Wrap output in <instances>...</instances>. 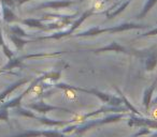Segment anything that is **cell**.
<instances>
[{
    "instance_id": "obj_1",
    "label": "cell",
    "mask_w": 157,
    "mask_h": 137,
    "mask_svg": "<svg viewBox=\"0 0 157 137\" xmlns=\"http://www.w3.org/2000/svg\"><path fill=\"white\" fill-rule=\"evenodd\" d=\"M128 115L127 113H114L113 115L105 116L103 118H97L94 120H88V121H83L80 124H74V125L70 126H65L63 128L61 132L63 134H70V133H73L75 135H81L83 133H85L86 131L90 130V128H94L96 126H100L103 124L108 123H113V122H118L120 120H122L123 118H125Z\"/></svg>"
},
{
    "instance_id": "obj_5",
    "label": "cell",
    "mask_w": 157,
    "mask_h": 137,
    "mask_svg": "<svg viewBox=\"0 0 157 137\" xmlns=\"http://www.w3.org/2000/svg\"><path fill=\"white\" fill-rule=\"evenodd\" d=\"M26 107L33 111H38V113L41 114V115H46L48 111H53V110H61V111H66V113H72V110H70V109H68V108L50 105V104H48V103L43 102V101L35 102V103H29V104H27Z\"/></svg>"
},
{
    "instance_id": "obj_15",
    "label": "cell",
    "mask_w": 157,
    "mask_h": 137,
    "mask_svg": "<svg viewBox=\"0 0 157 137\" xmlns=\"http://www.w3.org/2000/svg\"><path fill=\"white\" fill-rule=\"evenodd\" d=\"M152 104H157V96L155 99H153L152 100Z\"/></svg>"
},
{
    "instance_id": "obj_8",
    "label": "cell",
    "mask_w": 157,
    "mask_h": 137,
    "mask_svg": "<svg viewBox=\"0 0 157 137\" xmlns=\"http://www.w3.org/2000/svg\"><path fill=\"white\" fill-rule=\"evenodd\" d=\"M43 78H40V79H37V81H35L33 84H31L30 86H29L28 88H27L26 90H25L24 92H23L22 94H20L18 96H16V98L12 99V100L8 101L7 103H3V104H0V106L5 107V108H8V109H11V108H16V107L21 106V103H22L23 99L25 98V96L26 94H28L29 92L31 91V90L33 89V88H36V86L38 85V83H39L40 81H42Z\"/></svg>"
},
{
    "instance_id": "obj_4",
    "label": "cell",
    "mask_w": 157,
    "mask_h": 137,
    "mask_svg": "<svg viewBox=\"0 0 157 137\" xmlns=\"http://www.w3.org/2000/svg\"><path fill=\"white\" fill-rule=\"evenodd\" d=\"M10 137H69L66 134H63L61 131L58 130H42V131H36V130H28L25 131L20 134H15Z\"/></svg>"
},
{
    "instance_id": "obj_12",
    "label": "cell",
    "mask_w": 157,
    "mask_h": 137,
    "mask_svg": "<svg viewBox=\"0 0 157 137\" xmlns=\"http://www.w3.org/2000/svg\"><path fill=\"white\" fill-rule=\"evenodd\" d=\"M5 121L7 123H10V115H9V109L5 108V107L0 106V121Z\"/></svg>"
},
{
    "instance_id": "obj_7",
    "label": "cell",
    "mask_w": 157,
    "mask_h": 137,
    "mask_svg": "<svg viewBox=\"0 0 157 137\" xmlns=\"http://www.w3.org/2000/svg\"><path fill=\"white\" fill-rule=\"evenodd\" d=\"M128 113V108L126 106H110V105H105V106L101 107V108L97 109L95 111H92V113L88 114H84L80 117L81 121H85L86 119H90V118H93L95 116H98L102 113Z\"/></svg>"
},
{
    "instance_id": "obj_9",
    "label": "cell",
    "mask_w": 157,
    "mask_h": 137,
    "mask_svg": "<svg viewBox=\"0 0 157 137\" xmlns=\"http://www.w3.org/2000/svg\"><path fill=\"white\" fill-rule=\"evenodd\" d=\"M156 85H157V79L150 86L145 89L143 93V98H142V104H143V107L146 111H148L150 109V106L152 104V100H153V93H154V90L156 88Z\"/></svg>"
},
{
    "instance_id": "obj_10",
    "label": "cell",
    "mask_w": 157,
    "mask_h": 137,
    "mask_svg": "<svg viewBox=\"0 0 157 137\" xmlns=\"http://www.w3.org/2000/svg\"><path fill=\"white\" fill-rule=\"evenodd\" d=\"M26 83H28V79H22V81H16V83L12 84V85L10 86V87H8L7 89L2 92V93H0V102L2 103L3 101L6 100V98L9 96V94H11L12 92L15 91L17 88H20L21 86L25 85Z\"/></svg>"
},
{
    "instance_id": "obj_6",
    "label": "cell",
    "mask_w": 157,
    "mask_h": 137,
    "mask_svg": "<svg viewBox=\"0 0 157 137\" xmlns=\"http://www.w3.org/2000/svg\"><path fill=\"white\" fill-rule=\"evenodd\" d=\"M129 126L132 128H157V120L145 118L143 116L130 115L129 116L128 122Z\"/></svg>"
},
{
    "instance_id": "obj_14",
    "label": "cell",
    "mask_w": 157,
    "mask_h": 137,
    "mask_svg": "<svg viewBox=\"0 0 157 137\" xmlns=\"http://www.w3.org/2000/svg\"><path fill=\"white\" fill-rule=\"evenodd\" d=\"M103 8V3L100 2V1H97V2L94 3V9L95 10H101Z\"/></svg>"
},
{
    "instance_id": "obj_3",
    "label": "cell",
    "mask_w": 157,
    "mask_h": 137,
    "mask_svg": "<svg viewBox=\"0 0 157 137\" xmlns=\"http://www.w3.org/2000/svg\"><path fill=\"white\" fill-rule=\"evenodd\" d=\"M15 109V114L16 115L23 116V117H27V118H31V119H36L39 122H41L42 124L48 126H53V128H56V126H65L69 125L71 123H74L75 120H68V121H63V120H54V119H50L48 117H44V116H37L35 114V111L31 110L29 108H24V107H16Z\"/></svg>"
},
{
    "instance_id": "obj_11",
    "label": "cell",
    "mask_w": 157,
    "mask_h": 137,
    "mask_svg": "<svg viewBox=\"0 0 157 137\" xmlns=\"http://www.w3.org/2000/svg\"><path fill=\"white\" fill-rule=\"evenodd\" d=\"M117 91H118V93L121 94V99H122V100H123V104H125V105H126V107H127V108H128V110L132 111V114H133V115H137V116H142L141 114H140L139 111L137 110V108H136V107H133V105L131 104L130 102H129V101H128V99H127L126 96H124V93H122V91H121V90H118V89H117Z\"/></svg>"
},
{
    "instance_id": "obj_2",
    "label": "cell",
    "mask_w": 157,
    "mask_h": 137,
    "mask_svg": "<svg viewBox=\"0 0 157 137\" xmlns=\"http://www.w3.org/2000/svg\"><path fill=\"white\" fill-rule=\"evenodd\" d=\"M56 88H60V89H66V90H74V91H80V92H84V93H88L95 96L99 99L102 103L110 106H123V100L118 96H112V94L105 93L102 92L100 90L97 89H86V88H82V87H78V86H70V85H66V84H56L55 85Z\"/></svg>"
},
{
    "instance_id": "obj_13",
    "label": "cell",
    "mask_w": 157,
    "mask_h": 137,
    "mask_svg": "<svg viewBox=\"0 0 157 137\" xmlns=\"http://www.w3.org/2000/svg\"><path fill=\"white\" fill-rule=\"evenodd\" d=\"M152 133L153 132L148 128H141L139 132H137L136 134H133L132 137H144V136H147V135L152 134Z\"/></svg>"
}]
</instances>
